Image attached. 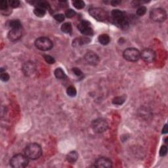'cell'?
<instances>
[{
  "label": "cell",
  "instance_id": "obj_10",
  "mask_svg": "<svg viewBox=\"0 0 168 168\" xmlns=\"http://www.w3.org/2000/svg\"><path fill=\"white\" fill-rule=\"evenodd\" d=\"M156 55L154 50L152 49L146 48L140 52V58L143 59L147 63H152L155 61Z\"/></svg>",
  "mask_w": 168,
  "mask_h": 168
},
{
  "label": "cell",
  "instance_id": "obj_28",
  "mask_svg": "<svg viewBox=\"0 0 168 168\" xmlns=\"http://www.w3.org/2000/svg\"><path fill=\"white\" fill-rule=\"evenodd\" d=\"M76 14V11H74L73 9H69L66 10V11H65V16H66V17H67V18H68V19L73 18L74 17H75Z\"/></svg>",
  "mask_w": 168,
  "mask_h": 168
},
{
  "label": "cell",
  "instance_id": "obj_32",
  "mask_svg": "<svg viewBox=\"0 0 168 168\" xmlns=\"http://www.w3.org/2000/svg\"><path fill=\"white\" fill-rule=\"evenodd\" d=\"M9 78H10V76L9 75V74L6 72H5L1 73V75H0V79H1V80L3 81H9Z\"/></svg>",
  "mask_w": 168,
  "mask_h": 168
},
{
  "label": "cell",
  "instance_id": "obj_20",
  "mask_svg": "<svg viewBox=\"0 0 168 168\" xmlns=\"http://www.w3.org/2000/svg\"><path fill=\"white\" fill-rule=\"evenodd\" d=\"M9 27L11 29H21L22 25L19 20H12L9 23Z\"/></svg>",
  "mask_w": 168,
  "mask_h": 168
},
{
  "label": "cell",
  "instance_id": "obj_30",
  "mask_svg": "<svg viewBox=\"0 0 168 168\" xmlns=\"http://www.w3.org/2000/svg\"><path fill=\"white\" fill-rule=\"evenodd\" d=\"M9 6L12 8H17L20 6L19 0H10L9 1Z\"/></svg>",
  "mask_w": 168,
  "mask_h": 168
},
{
  "label": "cell",
  "instance_id": "obj_25",
  "mask_svg": "<svg viewBox=\"0 0 168 168\" xmlns=\"http://www.w3.org/2000/svg\"><path fill=\"white\" fill-rule=\"evenodd\" d=\"M147 7H145V6H139V7H138V9H137V12H136V13H137V14L138 16H140V17H141V16H143V15H145V14H146V13H147Z\"/></svg>",
  "mask_w": 168,
  "mask_h": 168
},
{
  "label": "cell",
  "instance_id": "obj_29",
  "mask_svg": "<svg viewBox=\"0 0 168 168\" xmlns=\"http://www.w3.org/2000/svg\"><path fill=\"white\" fill-rule=\"evenodd\" d=\"M54 19H55V21H56L59 23H62L65 21V15H64L63 14H56L54 15Z\"/></svg>",
  "mask_w": 168,
  "mask_h": 168
},
{
  "label": "cell",
  "instance_id": "obj_11",
  "mask_svg": "<svg viewBox=\"0 0 168 168\" xmlns=\"http://www.w3.org/2000/svg\"><path fill=\"white\" fill-rule=\"evenodd\" d=\"M22 70L26 76L30 77V76L35 74L36 72V65L33 62L27 61L23 65Z\"/></svg>",
  "mask_w": 168,
  "mask_h": 168
},
{
  "label": "cell",
  "instance_id": "obj_22",
  "mask_svg": "<svg viewBox=\"0 0 168 168\" xmlns=\"http://www.w3.org/2000/svg\"><path fill=\"white\" fill-rule=\"evenodd\" d=\"M125 98L123 96H118L112 99V103L116 105H122L125 103Z\"/></svg>",
  "mask_w": 168,
  "mask_h": 168
},
{
  "label": "cell",
  "instance_id": "obj_33",
  "mask_svg": "<svg viewBox=\"0 0 168 168\" xmlns=\"http://www.w3.org/2000/svg\"><path fill=\"white\" fill-rule=\"evenodd\" d=\"M72 71L74 73V74L76 76H78V77H80V76H83V73L80 69H79L78 68H72Z\"/></svg>",
  "mask_w": 168,
  "mask_h": 168
},
{
  "label": "cell",
  "instance_id": "obj_13",
  "mask_svg": "<svg viewBox=\"0 0 168 168\" xmlns=\"http://www.w3.org/2000/svg\"><path fill=\"white\" fill-rule=\"evenodd\" d=\"M95 166L98 168H110L112 166V162L108 158L100 157L96 160Z\"/></svg>",
  "mask_w": 168,
  "mask_h": 168
},
{
  "label": "cell",
  "instance_id": "obj_27",
  "mask_svg": "<svg viewBox=\"0 0 168 168\" xmlns=\"http://www.w3.org/2000/svg\"><path fill=\"white\" fill-rule=\"evenodd\" d=\"M9 7V2H7L6 0H1L0 1V9L1 11H7L8 10Z\"/></svg>",
  "mask_w": 168,
  "mask_h": 168
},
{
  "label": "cell",
  "instance_id": "obj_18",
  "mask_svg": "<svg viewBox=\"0 0 168 168\" xmlns=\"http://www.w3.org/2000/svg\"><path fill=\"white\" fill-rule=\"evenodd\" d=\"M61 30L65 34H71L72 32V26L70 23H65L61 26Z\"/></svg>",
  "mask_w": 168,
  "mask_h": 168
},
{
  "label": "cell",
  "instance_id": "obj_19",
  "mask_svg": "<svg viewBox=\"0 0 168 168\" xmlns=\"http://www.w3.org/2000/svg\"><path fill=\"white\" fill-rule=\"evenodd\" d=\"M54 74H55L56 78L61 79V80H63V79H65L66 78L65 72L63 71V69L61 68H56L55 72H54Z\"/></svg>",
  "mask_w": 168,
  "mask_h": 168
},
{
  "label": "cell",
  "instance_id": "obj_24",
  "mask_svg": "<svg viewBox=\"0 0 168 168\" xmlns=\"http://www.w3.org/2000/svg\"><path fill=\"white\" fill-rule=\"evenodd\" d=\"M73 6L77 9H81L85 7V3L81 0H76V1H72Z\"/></svg>",
  "mask_w": 168,
  "mask_h": 168
},
{
  "label": "cell",
  "instance_id": "obj_21",
  "mask_svg": "<svg viewBox=\"0 0 168 168\" xmlns=\"http://www.w3.org/2000/svg\"><path fill=\"white\" fill-rule=\"evenodd\" d=\"M46 10L42 9V8H39V7H36L35 9L34 10V13L36 17H43L46 14Z\"/></svg>",
  "mask_w": 168,
  "mask_h": 168
},
{
  "label": "cell",
  "instance_id": "obj_12",
  "mask_svg": "<svg viewBox=\"0 0 168 168\" xmlns=\"http://www.w3.org/2000/svg\"><path fill=\"white\" fill-rule=\"evenodd\" d=\"M85 60L91 65L95 66L98 64L100 61V58L95 52L92 51H88L84 56Z\"/></svg>",
  "mask_w": 168,
  "mask_h": 168
},
{
  "label": "cell",
  "instance_id": "obj_14",
  "mask_svg": "<svg viewBox=\"0 0 168 168\" xmlns=\"http://www.w3.org/2000/svg\"><path fill=\"white\" fill-rule=\"evenodd\" d=\"M21 29H11L8 33V38L10 41H16L21 38Z\"/></svg>",
  "mask_w": 168,
  "mask_h": 168
},
{
  "label": "cell",
  "instance_id": "obj_34",
  "mask_svg": "<svg viewBox=\"0 0 168 168\" xmlns=\"http://www.w3.org/2000/svg\"><path fill=\"white\" fill-rule=\"evenodd\" d=\"M121 3L120 1H117V0H114V1H110V3L112 5V6H117Z\"/></svg>",
  "mask_w": 168,
  "mask_h": 168
},
{
  "label": "cell",
  "instance_id": "obj_23",
  "mask_svg": "<svg viewBox=\"0 0 168 168\" xmlns=\"http://www.w3.org/2000/svg\"><path fill=\"white\" fill-rule=\"evenodd\" d=\"M66 93H67V95L69 96V97H75L77 94V91H76V88L74 87V86L71 85L69 86L68 87L67 90H66Z\"/></svg>",
  "mask_w": 168,
  "mask_h": 168
},
{
  "label": "cell",
  "instance_id": "obj_17",
  "mask_svg": "<svg viewBox=\"0 0 168 168\" xmlns=\"http://www.w3.org/2000/svg\"><path fill=\"white\" fill-rule=\"evenodd\" d=\"M98 40L101 44H102L103 45H107L110 43V38L109 36L107 35V34H103L98 36Z\"/></svg>",
  "mask_w": 168,
  "mask_h": 168
},
{
  "label": "cell",
  "instance_id": "obj_16",
  "mask_svg": "<svg viewBox=\"0 0 168 168\" xmlns=\"http://www.w3.org/2000/svg\"><path fill=\"white\" fill-rule=\"evenodd\" d=\"M79 155L78 152L76 151H71L66 155V160L68 162L71 163V164H74L78 159Z\"/></svg>",
  "mask_w": 168,
  "mask_h": 168
},
{
  "label": "cell",
  "instance_id": "obj_7",
  "mask_svg": "<svg viewBox=\"0 0 168 168\" xmlns=\"http://www.w3.org/2000/svg\"><path fill=\"white\" fill-rule=\"evenodd\" d=\"M150 17L154 22H164L167 19V13L164 9L154 8L150 12Z\"/></svg>",
  "mask_w": 168,
  "mask_h": 168
},
{
  "label": "cell",
  "instance_id": "obj_31",
  "mask_svg": "<svg viewBox=\"0 0 168 168\" xmlns=\"http://www.w3.org/2000/svg\"><path fill=\"white\" fill-rule=\"evenodd\" d=\"M167 146L165 145H163L160 148V156L161 157H164L165 155L167 154Z\"/></svg>",
  "mask_w": 168,
  "mask_h": 168
},
{
  "label": "cell",
  "instance_id": "obj_26",
  "mask_svg": "<svg viewBox=\"0 0 168 168\" xmlns=\"http://www.w3.org/2000/svg\"><path fill=\"white\" fill-rule=\"evenodd\" d=\"M44 60L47 63L49 64V65H53L55 63V60L53 56H51L49 55H43Z\"/></svg>",
  "mask_w": 168,
  "mask_h": 168
},
{
  "label": "cell",
  "instance_id": "obj_2",
  "mask_svg": "<svg viewBox=\"0 0 168 168\" xmlns=\"http://www.w3.org/2000/svg\"><path fill=\"white\" fill-rule=\"evenodd\" d=\"M24 154L30 160H35L39 159L42 155V149L41 146L35 143H30L25 147Z\"/></svg>",
  "mask_w": 168,
  "mask_h": 168
},
{
  "label": "cell",
  "instance_id": "obj_5",
  "mask_svg": "<svg viewBox=\"0 0 168 168\" xmlns=\"http://www.w3.org/2000/svg\"><path fill=\"white\" fill-rule=\"evenodd\" d=\"M35 46L39 50L47 51L53 48V41L47 37H39L36 39Z\"/></svg>",
  "mask_w": 168,
  "mask_h": 168
},
{
  "label": "cell",
  "instance_id": "obj_9",
  "mask_svg": "<svg viewBox=\"0 0 168 168\" xmlns=\"http://www.w3.org/2000/svg\"><path fill=\"white\" fill-rule=\"evenodd\" d=\"M78 29L80 32L85 36H92L94 34V30L90 22L83 20L78 25Z\"/></svg>",
  "mask_w": 168,
  "mask_h": 168
},
{
  "label": "cell",
  "instance_id": "obj_1",
  "mask_svg": "<svg viewBox=\"0 0 168 168\" xmlns=\"http://www.w3.org/2000/svg\"><path fill=\"white\" fill-rule=\"evenodd\" d=\"M110 19L112 23L122 29H126L129 26V20L127 14L119 9H114L111 12Z\"/></svg>",
  "mask_w": 168,
  "mask_h": 168
},
{
  "label": "cell",
  "instance_id": "obj_3",
  "mask_svg": "<svg viewBox=\"0 0 168 168\" xmlns=\"http://www.w3.org/2000/svg\"><path fill=\"white\" fill-rule=\"evenodd\" d=\"M10 165L14 168H24L28 164V158L25 154H18L10 160Z\"/></svg>",
  "mask_w": 168,
  "mask_h": 168
},
{
  "label": "cell",
  "instance_id": "obj_4",
  "mask_svg": "<svg viewBox=\"0 0 168 168\" xmlns=\"http://www.w3.org/2000/svg\"><path fill=\"white\" fill-rule=\"evenodd\" d=\"M89 13L90 15L99 22H105L108 21V13L105 9L99 7H93L89 9Z\"/></svg>",
  "mask_w": 168,
  "mask_h": 168
},
{
  "label": "cell",
  "instance_id": "obj_6",
  "mask_svg": "<svg viewBox=\"0 0 168 168\" xmlns=\"http://www.w3.org/2000/svg\"><path fill=\"white\" fill-rule=\"evenodd\" d=\"M91 127H92L94 132L101 133L107 130L108 124L107 120L99 118L93 121L92 123H91Z\"/></svg>",
  "mask_w": 168,
  "mask_h": 168
},
{
  "label": "cell",
  "instance_id": "obj_35",
  "mask_svg": "<svg viewBox=\"0 0 168 168\" xmlns=\"http://www.w3.org/2000/svg\"><path fill=\"white\" fill-rule=\"evenodd\" d=\"M167 124H165L164 126V127H163V129H162V133L163 134H165V133H167Z\"/></svg>",
  "mask_w": 168,
  "mask_h": 168
},
{
  "label": "cell",
  "instance_id": "obj_15",
  "mask_svg": "<svg viewBox=\"0 0 168 168\" xmlns=\"http://www.w3.org/2000/svg\"><path fill=\"white\" fill-rule=\"evenodd\" d=\"M90 41L91 39L89 37H80V38H77L74 39L72 41V45L74 48H78V47L90 43Z\"/></svg>",
  "mask_w": 168,
  "mask_h": 168
},
{
  "label": "cell",
  "instance_id": "obj_8",
  "mask_svg": "<svg viewBox=\"0 0 168 168\" xmlns=\"http://www.w3.org/2000/svg\"><path fill=\"white\" fill-rule=\"evenodd\" d=\"M123 56L129 62H136L140 59V52L135 48H127L123 52Z\"/></svg>",
  "mask_w": 168,
  "mask_h": 168
}]
</instances>
